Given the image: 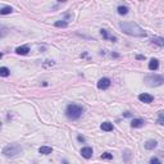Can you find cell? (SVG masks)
I'll return each instance as SVG.
<instances>
[{"mask_svg": "<svg viewBox=\"0 0 164 164\" xmlns=\"http://www.w3.org/2000/svg\"><path fill=\"white\" fill-rule=\"evenodd\" d=\"M119 27L123 32L130 36H136V37H145L146 36L145 31L138 24H136V23H133V22H122L119 24Z\"/></svg>", "mask_w": 164, "mask_h": 164, "instance_id": "cell-1", "label": "cell"}, {"mask_svg": "<svg viewBox=\"0 0 164 164\" xmlns=\"http://www.w3.org/2000/svg\"><path fill=\"white\" fill-rule=\"evenodd\" d=\"M82 112H83V109H82L81 105L69 104L65 109V115L69 118V119H78V118L81 117Z\"/></svg>", "mask_w": 164, "mask_h": 164, "instance_id": "cell-2", "label": "cell"}, {"mask_svg": "<svg viewBox=\"0 0 164 164\" xmlns=\"http://www.w3.org/2000/svg\"><path fill=\"white\" fill-rule=\"evenodd\" d=\"M144 82L150 87L160 86V85L164 83V74H150V76H146Z\"/></svg>", "mask_w": 164, "mask_h": 164, "instance_id": "cell-3", "label": "cell"}, {"mask_svg": "<svg viewBox=\"0 0 164 164\" xmlns=\"http://www.w3.org/2000/svg\"><path fill=\"white\" fill-rule=\"evenodd\" d=\"M20 151H22V147H20L19 145H17V144H10V145L5 146V147L3 149L4 156H15V155H18Z\"/></svg>", "mask_w": 164, "mask_h": 164, "instance_id": "cell-4", "label": "cell"}, {"mask_svg": "<svg viewBox=\"0 0 164 164\" xmlns=\"http://www.w3.org/2000/svg\"><path fill=\"white\" fill-rule=\"evenodd\" d=\"M109 86H110L109 78H101V79H99V82H97V87H99L100 90H106Z\"/></svg>", "mask_w": 164, "mask_h": 164, "instance_id": "cell-5", "label": "cell"}, {"mask_svg": "<svg viewBox=\"0 0 164 164\" xmlns=\"http://www.w3.org/2000/svg\"><path fill=\"white\" fill-rule=\"evenodd\" d=\"M138 100L142 101V102L149 104V102H151L154 100V97L151 96V95H149V94H140V95H138Z\"/></svg>", "mask_w": 164, "mask_h": 164, "instance_id": "cell-6", "label": "cell"}, {"mask_svg": "<svg viewBox=\"0 0 164 164\" xmlns=\"http://www.w3.org/2000/svg\"><path fill=\"white\" fill-rule=\"evenodd\" d=\"M81 155L86 159H90L92 156V149L91 147H82L81 150Z\"/></svg>", "mask_w": 164, "mask_h": 164, "instance_id": "cell-7", "label": "cell"}, {"mask_svg": "<svg viewBox=\"0 0 164 164\" xmlns=\"http://www.w3.org/2000/svg\"><path fill=\"white\" fill-rule=\"evenodd\" d=\"M28 51H30V48L28 46H18L17 49H15V53L19 54V55H26V54H28Z\"/></svg>", "mask_w": 164, "mask_h": 164, "instance_id": "cell-8", "label": "cell"}, {"mask_svg": "<svg viewBox=\"0 0 164 164\" xmlns=\"http://www.w3.org/2000/svg\"><path fill=\"white\" fill-rule=\"evenodd\" d=\"M151 42L155 44V45L160 46V48H164V38L163 37H158V36H154L151 38Z\"/></svg>", "mask_w": 164, "mask_h": 164, "instance_id": "cell-9", "label": "cell"}, {"mask_svg": "<svg viewBox=\"0 0 164 164\" xmlns=\"http://www.w3.org/2000/svg\"><path fill=\"white\" fill-rule=\"evenodd\" d=\"M158 68H159V60L158 59H151L149 62V69L150 71H156Z\"/></svg>", "mask_w": 164, "mask_h": 164, "instance_id": "cell-10", "label": "cell"}, {"mask_svg": "<svg viewBox=\"0 0 164 164\" xmlns=\"http://www.w3.org/2000/svg\"><path fill=\"white\" fill-rule=\"evenodd\" d=\"M144 123H145V122H144L142 119H138V118H136V119H132V122H131V127H133V128L142 127Z\"/></svg>", "mask_w": 164, "mask_h": 164, "instance_id": "cell-11", "label": "cell"}, {"mask_svg": "<svg viewBox=\"0 0 164 164\" xmlns=\"http://www.w3.org/2000/svg\"><path fill=\"white\" fill-rule=\"evenodd\" d=\"M156 145H158V142H156L155 140H149V141H146V144H145V149L153 150V149L156 147Z\"/></svg>", "mask_w": 164, "mask_h": 164, "instance_id": "cell-12", "label": "cell"}, {"mask_svg": "<svg viewBox=\"0 0 164 164\" xmlns=\"http://www.w3.org/2000/svg\"><path fill=\"white\" fill-rule=\"evenodd\" d=\"M38 151H40V154H44V155H49V154L53 153V149H51L50 146H41V147L38 149Z\"/></svg>", "mask_w": 164, "mask_h": 164, "instance_id": "cell-13", "label": "cell"}, {"mask_svg": "<svg viewBox=\"0 0 164 164\" xmlns=\"http://www.w3.org/2000/svg\"><path fill=\"white\" fill-rule=\"evenodd\" d=\"M101 130L102 131H106V132H109V131H113V124L112 123H109V122H104V123H101Z\"/></svg>", "mask_w": 164, "mask_h": 164, "instance_id": "cell-14", "label": "cell"}, {"mask_svg": "<svg viewBox=\"0 0 164 164\" xmlns=\"http://www.w3.org/2000/svg\"><path fill=\"white\" fill-rule=\"evenodd\" d=\"M100 35H101L104 38H110V40H112L113 42H115V41H117V38H115L114 36H109V35H108L106 30H100Z\"/></svg>", "mask_w": 164, "mask_h": 164, "instance_id": "cell-15", "label": "cell"}, {"mask_svg": "<svg viewBox=\"0 0 164 164\" xmlns=\"http://www.w3.org/2000/svg\"><path fill=\"white\" fill-rule=\"evenodd\" d=\"M13 12V8L12 7H3L0 9V14L1 15H5V14H10Z\"/></svg>", "mask_w": 164, "mask_h": 164, "instance_id": "cell-16", "label": "cell"}, {"mask_svg": "<svg viewBox=\"0 0 164 164\" xmlns=\"http://www.w3.org/2000/svg\"><path fill=\"white\" fill-rule=\"evenodd\" d=\"M9 69L7 68V67H1V68H0V76L1 77H8L9 76Z\"/></svg>", "mask_w": 164, "mask_h": 164, "instance_id": "cell-17", "label": "cell"}, {"mask_svg": "<svg viewBox=\"0 0 164 164\" xmlns=\"http://www.w3.org/2000/svg\"><path fill=\"white\" fill-rule=\"evenodd\" d=\"M118 13H119L120 15H124L128 13V8L124 7V5H120V7H118Z\"/></svg>", "mask_w": 164, "mask_h": 164, "instance_id": "cell-18", "label": "cell"}, {"mask_svg": "<svg viewBox=\"0 0 164 164\" xmlns=\"http://www.w3.org/2000/svg\"><path fill=\"white\" fill-rule=\"evenodd\" d=\"M55 26H56V27H63V28H65L67 26H68V23L64 22V20H58V22H55Z\"/></svg>", "mask_w": 164, "mask_h": 164, "instance_id": "cell-19", "label": "cell"}, {"mask_svg": "<svg viewBox=\"0 0 164 164\" xmlns=\"http://www.w3.org/2000/svg\"><path fill=\"white\" fill-rule=\"evenodd\" d=\"M158 123H159V124H161V126H164V114H163V112L159 114V117H158Z\"/></svg>", "mask_w": 164, "mask_h": 164, "instance_id": "cell-20", "label": "cell"}, {"mask_svg": "<svg viewBox=\"0 0 164 164\" xmlns=\"http://www.w3.org/2000/svg\"><path fill=\"white\" fill-rule=\"evenodd\" d=\"M101 159H113V155H112V154H109V153H104L101 155Z\"/></svg>", "mask_w": 164, "mask_h": 164, "instance_id": "cell-21", "label": "cell"}, {"mask_svg": "<svg viewBox=\"0 0 164 164\" xmlns=\"http://www.w3.org/2000/svg\"><path fill=\"white\" fill-rule=\"evenodd\" d=\"M150 164H161V163L159 161V159H156V158H151V159H150Z\"/></svg>", "mask_w": 164, "mask_h": 164, "instance_id": "cell-22", "label": "cell"}, {"mask_svg": "<svg viewBox=\"0 0 164 164\" xmlns=\"http://www.w3.org/2000/svg\"><path fill=\"white\" fill-rule=\"evenodd\" d=\"M136 59H138V60H142V59H145V56H144V55H137V56H136Z\"/></svg>", "mask_w": 164, "mask_h": 164, "instance_id": "cell-23", "label": "cell"}, {"mask_svg": "<svg viewBox=\"0 0 164 164\" xmlns=\"http://www.w3.org/2000/svg\"><path fill=\"white\" fill-rule=\"evenodd\" d=\"M130 115H131L130 112H126V113H124V117H130Z\"/></svg>", "mask_w": 164, "mask_h": 164, "instance_id": "cell-24", "label": "cell"}, {"mask_svg": "<svg viewBox=\"0 0 164 164\" xmlns=\"http://www.w3.org/2000/svg\"><path fill=\"white\" fill-rule=\"evenodd\" d=\"M78 140H79V141H85V138L82 137V136H78Z\"/></svg>", "mask_w": 164, "mask_h": 164, "instance_id": "cell-25", "label": "cell"}]
</instances>
